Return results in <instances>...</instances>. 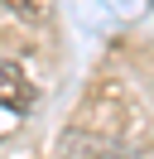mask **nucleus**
Listing matches in <instances>:
<instances>
[{
  "mask_svg": "<svg viewBox=\"0 0 154 159\" xmlns=\"http://www.w3.org/2000/svg\"><path fill=\"white\" fill-rule=\"evenodd\" d=\"M34 101V82L24 77L19 63H0V106L5 111H24Z\"/></svg>",
  "mask_w": 154,
  "mask_h": 159,
  "instance_id": "f257e3e1",
  "label": "nucleus"
},
{
  "mask_svg": "<svg viewBox=\"0 0 154 159\" xmlns=\"http://www.w3.org/2000/svg\"><path fill=\"white\" fill-rule=\"evenodd\" d=\"M10 15H19V20H43L48 15V0H0Z\"/></svg>",
  "mask_w": 154,
  "mask_h": 159,
  "instance_id": "f03ea898",
  "label": "nucleus"
}]
</instances>
